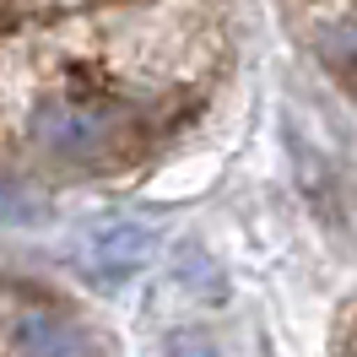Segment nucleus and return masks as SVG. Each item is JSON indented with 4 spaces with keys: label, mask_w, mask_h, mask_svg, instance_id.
I'll return each instance as SVG.
<instances>
[{
    "label": "nucleus",
    "mask_w": 357,
    "mask_h": 357,
    "mask_svg": "<svg viewBox=\"0 0 357 357\" xmlns=\"http://www.w3.org/2000/svg\"><path fill=\"white\" fill-rule=\"evenodd\" d=\"M141 255H146V233L135 222H114V227L98 233V255H92V260L103 271H130Z\"/></svg>",
    "instance_id": "7ed1b4c3"
},
{
    "label": "nucleus",
    "mask_w": 357,
    "mask_h": 357,
    "mask_svg": "<svg viewBox=\"0 0 357 357\" xmlns=\"http://www.w3.org/2000/svg\"><path fill=\"white\" fill-rule=\"evenodd\" d=\"M6 335H11V352L17 357H87V341L70 331L60 314H44V309L11 303Z\"/></svg>",
    "instance_id": "f03ea898"
},
{
    "label": "nucleus",
    "mask_w": 357,
    "mask_h": 357,
    "mask_svg": "<svg viewBox=\"0 0 357 357\" xmlns=\"http://www.w3.org/2000/svg\"><path fill=\"white\" fill-rule=\"evenodd\" d=\"M33 141L44 146L49 157L60 162H98L109 152V125L92 109H76V103H49L33 119Z\"/></svg>",
    "instance_id": "f257e3e1"
},
{
    "label": "nucleus",
    "mask_w": 357,
    "mask_h": 357,
    "mask_svg": "<svg viewBox=\"0 0 357 357\" xmlns=\"http://www.w3.org/2000/svg\"><path fill=\"white\" fill-rule=\"evenodd\" d=\"M168 357H217V352H211V341H201V335H178L174 347H168Z\"/></svg>",
    "instance_id": "20e7f679"
}]
</instances>
